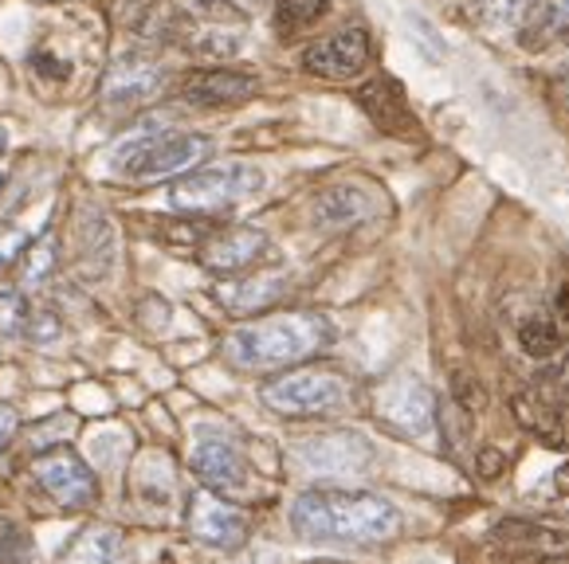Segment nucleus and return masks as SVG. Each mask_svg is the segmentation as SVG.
<instances>
[{"mask_svg":"<svg viewBox=\"0 0 569 564\" xmlns=\"http://www.w3.org/2000/svg\"><path fill=\"white\" fill-rule=\"evenodd\" d=\"M335 325L315 310H283L236 325L224 338V361L240 373H276L330 345Z\"/></svg>","mask_w":569,"mask_h":564,"instance_id":"1","label":"nucleus"},{"mask_svg":"<svg viewBox=\"0 0 569 564\" xmlns=\"http://www.w3.org/2000/svg\"><path fill=\"white\" fill-rule=\"evenodd\" d=\"M291 525L307 541H338V545H373L401 530L393 502L361 494V490H307L291 506Z\"/></svg>","mask_w":569,"mask_h":564,"instance_id":"2","label":"nucleus"},{"mask_svg":"<svg viewBox=\"0 0 569 564\" xmlns=\"http://www.w3.org/2000/svg\"><path fill=\"white\" fill-rule=\"evenodd\" d=\"M358 389L338 369H295V373L271 376L260 389V400L271 412L287 420H319V415H338L353 404Z\"/></svg>","mask_w":569,"mask_h":564,"instance_id":"3","label":"nucleus"},{"mask_svg":"<svg viewBox=\"0 0 569 564\" xmlns=\"http://www.w3.org/2000/svg\"><path fill=\"white\" fill-rule=\"evenodd\" d=\"M212 153V141L204 133H150V138L126 141L114 158V173L130 184L166 181V177L193 173Z\"/></svg>","mask_w":569,"mask_h":564,"instance_id":"4","label":"nucleus"},{"mask_svg":"<svg viewBox=\"0 0 569 564\" xmlns=\"http://www.w3.org/2000/svg\"><path fill=\"white\" fill-rule=\"evenodd\" d=\"M263 189V173L243 161H224V165H204L184 173L181 181L169 189V204L181 216H220L240 200L256 197Z\"/></svg>","mask_w":569,"mask_h":564,"instance_id":"5","label":"nucleus"},{"mask_svg":"<svg viewBox=\"0 0 569 564\" xmlns=\"http://www.w3.org/2000/svg\"><path fill=\"white\" fill-rule=\"evenodd\" d=\"M32 479L59 510H91L99 502L94 471L71 447H43L32 459Z\"/></svg>","mask_w":569,"mask_h":564,"instance_id":"6","label":"nucleus"},{"mask_svg":"<svg viewBox=\"0 0 569 564\" xmlns=\"http://www.w3.org/2000/svg\"><path fill=\"white\" fill-rule=\"evenodd\" d=\"M373 412L405 440H428L440 427V407H436L432 392L420 381H409V376L381 384L373 396Z\"/></svg>","mask_w":569,"mask_h":564,"instance_id":"7","label":"nucleus"},{"mask_svg":"<svg viewBox=\"0 0 569 564\" xmlns=\"http://www.w3.org/2000/svg\"><path fill=\"white\" fill-rule=\"evenodd\" d=\"M184 530L193 533L201 545H212V548H240L248 541L251 525H248V514L236 510L232 502L217 498L212 490H197L189 494L184 502Z\"/></svg>","mask_w":569,"mask_h":564,"instance_id":"8","label":"nucleus"},{"mask_svg":"<svg viewBox=\"0 0 569 564\" xmlns=\"http://www.w3.org/2000/svg\"><path fill=\"white\" fill-rule=\"evenodd\" d=\"M161 87H166V71L150 56H142V51H126L102 75V107L134 110L142 102L158 99Z\"/></svg>","mask_w":569,"mask_h":564,"instance_id":"9","label":"nucleus"},{"mask_svg":"<svg viewBox=\"0 0 569 564\" xmlns=\"http://www.w3.org/2000/svg\"><path fill=\"white\" fill-rule=\"evenodd\" d=\"M295 459L302 463V471L327 474V479H350V474L369 471L373 463V447L369 440H361L358 432H327L315 440H302L295 447Z\"/></svg>","mask_w":569,"mask_h":564,"instance_id":"10","label":"nucleus"},{"mask_svg":"<svg viewBox=\"0 0 569 564\" xmlns=\"http://www.w3.org/2000/svg\"><path fill=\"white\" fill-rule=\"evenodd\" d=\"M369 63V32L350 24L335 36H322L302 51V67L319 79H353Z\"/></svg>","mask_w":569,"mask_h":564,"instance_id":"11","label":"nucleus"},{"mask_svg":"<svg viewBox=\"0 0 569 564\" xmlns=\"http://www.w3.org/2000/svg\"><path fill=\"white\" fill-rule=\"evenodd\" d=\"M271 240L260 232V228H220V232H212L209 240L201 243V266L212 274H220V279H236V274L251 271V266L260 263L263 255H268Z\"/></svg>","mask_w":569,"mask_h":564,"instance_id":"12","label":"nucleus"},{"mask_svg":"<svg viewBox=\"0 0 569 564\" xmlns=\"http://www.w3.org/2000/svg\"><path fill=\"white\" fill-rule=\"evenodd\" d=\"M189 466L212 494H228V498L248 494V463L228 440H201L189 455Z\"/></svg>","mask_w":569,"mask_h":564,"instance_id":"13","label":"nucleus"},{"mask_svg":"<svg viewBox=\"0 0 569 564\" xmlns=\"http://www.w3.org/2000/svg\"><path fill=\"white\" fill-rule=\"evenodd\" d=\"M256 91H260V79L248 71H232V67L193 71L181 83V99L193 107H236V102H248Z\"/></svg>","mask_w":569,"mask_h":564,"instance_id":"14","label":"nucleus"},{"mask_svg":"<svg viewBox=\"0 0 569 564\" xmlns=\"http://www.w3.org/2000/svg\"><path fill=\"white\" fill-rule=\"evenodd\" d=\"M287 294L283 274H243L224 286H217V299L228 314H260V310L276 306Z\"/></svg>","mask_w":569,"mask_h":564,"instance_id":"15","label":"nucleus"},{"mask_svg":"<svg viewBox=\"0 0 569 564\" xmlns=\"http://www.w3.org/2000/svg\"><path fill=\"white\" fill-rule=\"evenodd\" d=\"M511 415L522 432H530L538 443L546 447H566V423H561V412L535 389H519L511 392Z\"/></svg>","mask_w":569,"mask_h":564,"instance_id":"16","label":"nucleus"},{"mask_svg":"<svg viewBox=\"0 0 569 564\" xmlns=\"http://www.w3.org/2000/svg\"><path fill=\"white\" fill-rule=\"evenodd\" d=\"M502 541L530 556H542V561H566L569 556V525L553 522H502L499 530Z\"/></svg>","mask_w":569,"mask_h":564,"instance_id":"17","label":"nucleus"},{"mask_svg":"<svg viewBox=\"0 0 569 564\" xmlns=\"http://www.w3.org/2000/svg\"><path fill=\"white\" fill-rule=\"evenodd\" d=\"M366 216H373V197L358 184H335L315 200V220L322 228H350L361 224Z\"/></svg>","mask_w":569,"mask_h":564,"instance_id":"18","label":"nucleus"},{"mask_svg":"<svg viewBox=\"0 0 569 564\" xmlns=\"http://www.w3.org/2000/svg\"><path fill=\"white\" fill-rule=\"evenodd\" d=\"M358 102L386 133H412L417 130V122H412L401 91H397V83H389V79H373V83H366L358 91Z\"/></svg>","mask_w":569,"mask_h":564,"instance_id":"19","label":"nucleus"},{"mask_svg":"<svg viewBox=\"0 0 569 564\" xmlns=\"http://www.w3.org/2000/svg\"><path fill=\"white\" fill-rule=\"evenodd\" d=\"M519 345L522 353H530L538 361L558 357L561 349L569 345V318L561 310H538L519 325Z\"/></svg>","mask_w":569,"mask_h":564,"instance_id":"20","label":"nucleus"},{"mask_svg":"<svg viewBox=\"0 0 569 564\" xmlns=\"http://www.w3.org/2000/svg\"><path fill=\"white\" fill-rule=\"evenodd\" d=\"M56 564H126L122 537L107 525H91V530L76 533V541L59 553Z\"/></svg>","mask_w":569,"mask_h":564,"instance_id":"21","label":"nucleus"},{"mask_svg":"<svg viewBox=\"0 0 569 564\" xmlns=\"http://www.w3.org/2000/svg\"><path fill=\"white\" fill-rule=\"evenodd\" d=\"M561 40H569V0H538L522 24V48L542 51Z\"/></svg>","mask_w":569,"mask_h":564,"instance_id":"22","label":"nucleus"},{"mask_svg":"<svg viewBox=\"0 0 569 564\" xmlns=\"http://www.w3.org/2000/svg\"><path fill=\"white\" fill-rule=\"evenodd\" d=\"M51 274H56V235L43 232L40 240L28 243V251L20 255L17 286H20V291H36V286H43Z\"/></svg>","mask_w":569,"mask_h":564,"instance_id":"23","label":"nucleus"},{"mask_svg":"<svg viewBox=\"0 0 569 564\" xmlns=\"http://www.w3.org/2000/svg\"><path fill=\"white\" fill-rule=\"evenodd\" d=\"M327 12H330V0H276V17L271 20H276V32L283 40H291V36L319 24Z\"/></svg>","mask_w":569,"mask_h":564,"instance_id":"24","label":"nucleus"},{"mask_svg":"<svg viewBox=\"0 0 569 564\" xmlns=\"http://www.w3.org/2000/svg\"><path fill=\"white\" fill-rule=\"evenodd\" d=\"M36 310L17 282H0V338H24Z\"/></svg>","mask_w":569,"mask_h":564,"instance_id":"25","label":"nucleus"},{"mask_svg":"<svg viewBox=\"0 0 569 564\" xmlns=\"http://www.w3.org/2000/svg\"><path fill=\"white\" fill-rule=\"evenodd\" d=\"M535 4L538 0H476V17H479V24L507 32V28L527 24V17L535 12Z\"/></svg>","mask_w":569,"mask_h":564,"instance_id":"26","label":"nucleus"},{"mask_svg":"<svg viewBox=\"0 0 569 564\" xmlns=\"http://www.w3.org/2000/svg\"><path fill=\"white\" fill-rule=\"evenodd\" d=\"M28 243H32V240H28L24 228H17V224H4V228H0V271L17 263V259L28 251Z\"/></svg>","mask_w":569,"mask_h":564,"instance_id":"27","label":"nucleus"},{"mask_svg":"<svg viewBox=\"0 0 569 564\" xmlns=\"http://www.w3.org/2000/svg\"><path fill=\"white\" fill-rule=\"evenodd\" d=\"M476 474L483 482H499L502 474H507V455H502L499 447H479L476 455Z\"/></svg>","mask_w":569,"mask_h":564,"instance_id":"28","label":"nucleus"},{"mask_svg":"<svg viewBox=\"0 0 569 564\" xmlns=\"http://www.w3.org/2000/svg\"><path fill=\"white\" fill-rule=\"evenodd\" d=\"M28 553H32L28 533H20V530L4 533V541H0V564H28Z\"/></svg>","mask_w":569,"mask_h":564,"instance_id":"29","label":"nucleus"},{"mask_svg":"<svg viewBox=\"0 0 569 564\" xmlns=\"http://www.w3.org/2000/svg\"><path fill=\"white\" fill-rule=\"evenodd\" d=\"M456 404L460 407H468V412H479V407H487V392H483V384H476L468 373L456 381Z\"/></svg>","mask_w":569,"mask_h":564,"instance_id":"30","label":"nucleus"},{"mask_svg":"<svg viewBox=\"0 0 569 564\" xmlns=\"http://www.w3.org/2000/svg\"><path fill=\"white\" fill-rule=\"evenodd\" d=\"M17 427H20L17 407L4 404V400H0V451H4V447H9V443H12V435H17Z\"/></svg>","mask_w":569,"mask_h":564,"instance_id":"31","label":"nucleus"},{"mask_svg":"<svg viewBox=\"0 0 569 564\" xmlns=\"http://www.w3.org/2000/svg\"><path fill=\"white\" fill-rule=\"evenodd\" d=\"M201 4H204V9H217V12H243V9H248V0H201Z\"/></svg>","mask_w":569,"mask_h":564,"instance_id":"32","label":"nucleus"},{"mask_svg":"<svg viewBox=\"0 0 569 564\" xmlns=\"http://www.w3.org/2000/svg\"><path fill=\"white\" fill-rule=\"evenodd\" d=\"M553 486H558V494H569V463H561L553 471Z\"/></svg>","mask_w":569,"mask_h":564,"instance_id":"33","label":"nucleus"},{"mask_svg":"<svg viewBox=\"0 0 569 564\" xmlns=\"http://www.w3.org/2000/svg\"><path fill=\"white\" fill-rule=\"evenodd\" d=\"M515 564H553V561H542V556H515Z\"/></svg>","mask_w":569,"mask_h":564,"instance_id":"34","label":"nucleus"},{"mask_svg":"<svg viewBox=\"0 0 569 564\" xmlns=\"http://www.w3.org/2000/svg\"><path fill=\"white\" fill-rule=\"evenodd\" d=\"M561 99H566V107H569V75L561 79Z\"/></svg>","mask_w":569,"mask_h":564,"instance_id":"35","label":"nucleus"},{"mask_svg":"<svg viewBox=\"0 0 569 564\" xmlns=\"http://www.w3.org/2000/svg\"><path fill=\"white\" fill-rule=\"evenodd\" d=\"M4 145H9V133H4V125H0V153H4Z\"/></svg>","mask_w":569,"mask_h":564,"instance_id":"36","label":"nucleus"},{"mask_svg":"<svg viewBox=\"0 0 569 564\" xmlns=\"http://www.w3.org/2000/svg\"><path fill=\"white\" fill-rule=\"evenodd\" d=\"M0 184H4V173H0Z\"/></svg>","mask_w":569,"mask_h":564,"instance_id":"37","label":"nucleus"},{"mask_svg":"<svg viewBox=\"0 0 569 564\" xmlns=\"http://www.w3.org/2000/svg\"><path fill=\"white\" fill-rule=\"evenodd\" d=\"M566 396H569V384H566Z\"/></svg>","mask_w":569,"mask_h":564,"instance_id":"38","label":"nucleus"}]
</instances>
